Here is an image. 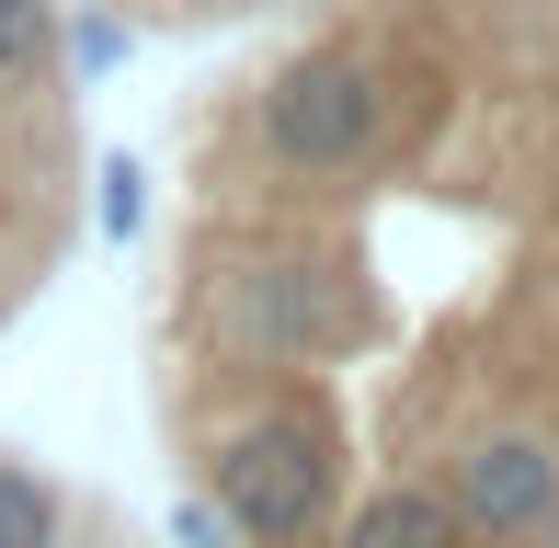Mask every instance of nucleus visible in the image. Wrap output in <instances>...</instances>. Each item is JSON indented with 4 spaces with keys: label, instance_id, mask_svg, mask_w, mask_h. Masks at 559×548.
Listing matches in <instances>:
<instances>
[{
    "label": "nucleus",
    "instance_id": "obj_1",
    "mask_svg": "<svg viewBox=\"0 0 559 548\" xmlns=\"http://www.w3.org/2000/svg\"><path fill=\"white\" fill-rule=\"evenodd\" d=\"M138 366L194 548H559V0H286L171 115Z\"/></svg>",
    "mask_w": 559,
    "mask_h": 548
},
{
    "label": "nucleus",
    "instance_id": "obj_2",
    "mask_svg": "<svg viewBox=\"0 0 559 548\" xmlns=\"http://www.w3.org/2000/svg\"><path fill=\"white\" fill-rule=\"evenodd\" d=\"M0 548H160V537H148L126 503H104V491H81V480H58V468L0 457Z\"/></svg>",
    "mask_w": 559,
    "mask_h": 548
},
{
    "label": "nucleus",
    "instance_id": "obj_3",
    "mask_svg": "<svg viewBox=\"0 0 559 548\" xmlns=\"http://www.w3.org/2000/svg\"><path fill=\"white\" fill-rule=\"evenodd\" d=\"M286 0H81V23H115V35H206V23H263Z\"/></svg>",
    "mask_w": 559,
    "mask_h": 548
}]
</instances>
